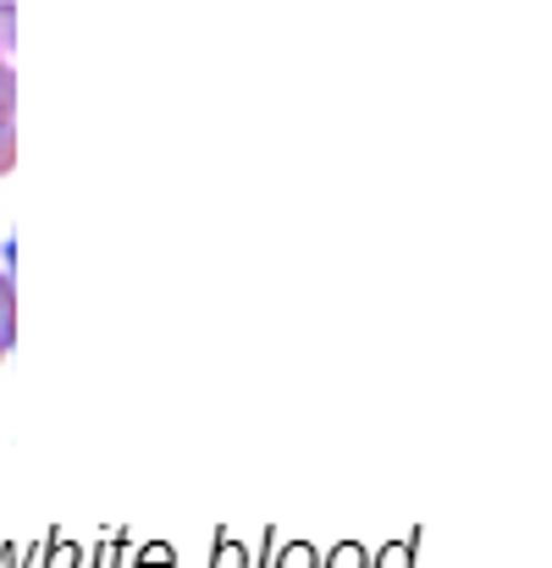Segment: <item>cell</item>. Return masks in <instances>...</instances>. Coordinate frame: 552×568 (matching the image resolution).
Instances as JSON below:
<instances>
[{
  "label": "cell",
  "mask_w": 552,
  "mask_h": 568,
  "mask_svg": "<svg viewBox=\"0 0 552 568\" xmlns=\"http://www.w3.org/2000/svg\"><path fill=\"white\" fill-rule=\"evenodd\" d=\"M17 166V72L0 61V178Z\"/></svg>",
  "instance_id": "obj_1"
},
{
  "label": "cell",
  "mask_w": 552,
  "mask_h": 568,
  "mask_svg": "<svg viewBox=\"0 0 552 568\" xmlns=\"http://www.w3.org/2000/svg\"><path fill=\"white\" fill-rule=\"evenodd\" d=\"M11 343H17V287H11V276L0 271V359L11 354Z\"/></svg>",
  "instance_id": "obj_2"
},
{
  "label": "cell",
  "mask_w": 552,
  "mask_h": 568,
  "mask_svg": "<svg viewBox=\"0 0 552 568\" xmlns=\"http://www.w3.org/2000/svg\"><path fill=\"white\" fill-rule=\"evenodd\" d=\"M11 50H17V6L0 0V61H11Z\"/></svg>",
  "instance_id": "obj_3"
},
{
  "label": "cell",
  "mask_w": 552,
  "mask_h": 568,
  "mask_svg": "<svg viewBox=\"0 0 552 568\" xmlns=\"http://www.w3.org/2000/svg\"><path fill=\"white\" fill-rule=\"evenodd\" d=\"M282 568H315V558H310V547H293V552L282 558Z\"/></svg>",
  "instance_id": "obj_4"
},
{
  "label": "cell",
  "mask_w": 552,
  "mask_h": 568,
  "mask_svg": "<svg viewBox=\"0 0 552 568\" xmlns=\"http://www.w3.org/2000/svg\"><path fill=\"white\" fill-rule=\"evenodd\" d=\"M332 568H365V558H360V552H354V547H343V552H338V558H332Z\"/></svg>",
  "instance_id": "obj_5"
},
{
  "label": "cell",
  "mask_w": 552,
  "mask_h": 568,
  "mask_svg": "<svg viewBox=\"0 0 552 568\" xmlns=\"http://www.w3.org/2000/svg\"><path fill=\"white\" fill-rule=\"evenodd\" d=\"M210 568H243V552H238V547H221V558Z\"/></svg>",
  "instance_id": "obj_6"
},
{
  "label": "cell",
  "mask_w": 552,
  "mask_h": 568,
  "mask_svg": "<svg viewBox=\"0 0 552 568\" xmlns=\"http://www.w3.org/2000/svg\"><path fill=\"white\" fill-rule=\"evenodd\" d=\"M381 568H409V547H398V552H387V558H381Z\"/></svg>",
  "instance_id": "obj_7"
}]
</instances>
